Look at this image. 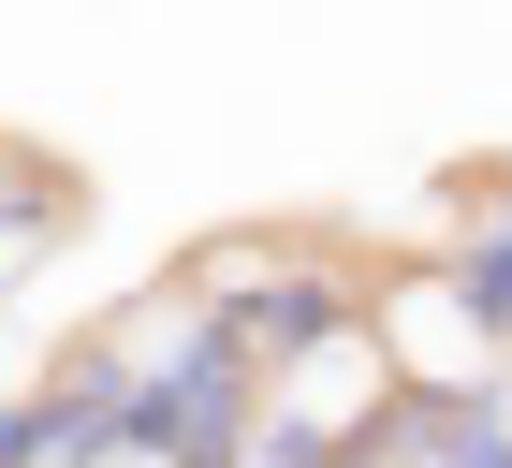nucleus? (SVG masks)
<instances>
[{"mask_svg": "<svg viewBox=\"0 0 512 468\" xmlns=\"http://www.w3.org/2000/svg\"><path fill=\"white\" fill-rule=\"evenodd\" d=\"M366 395H381V351H366V337H322V366L293 381V425H352Z\"/></svg>", "mask_w": 512, "mask_h": 468, "instance_id": "nucleus-1", "label": "nucleus"}, {"mask_svg": "<svg viewBox=\"0 0 512 468\" xmlns=\"http://www.w3.org/2000/svg\"><path fill=\"white\" fill-rule=\"evenodd\" d=\"M103 468H176V454H147V439H118V454H103Z\"/></svg>", "mask_w": 512, "mask_h": 468, "instance_id": "nucleus-2", "label": "nucleus"}]
</instances>
